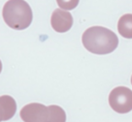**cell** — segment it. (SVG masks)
<instances>
[{"label": "cell", "mask_w": 132, "mask_h": 122, "mask_svg": "<svg viewBox=\"0 0 132 122\" xmlns=\"http://www.w3.org/2000/svg\"><path fill=\"white\" fill-rule=\"evenodd\" d=\"M82 45L94 54H108L118 48L119 38L112 30L102 26L87 28L82 37Z\"/></svg>", "instance_id": "1"}, {"label": "cell", "mask_w": 132, "mask_h": 122, "mask_svg": "<svg viewBox=\"0 0 132 122\" xmlns=\"http://www.w3.org/2000/svg\"><path fill=\"white\" fill-rule=\"evenodd\" d=\"M3 20L9 27L23 30L31 24L32 10L24 0H9L3 7Z\"/></svg>", "instance_id": "2"}, {"label": "cell", "mask_w": 132, "mask_h": 122, "mask_svg": "<svg viewBox=\"0 0 132 122\" xmlns=\"http://www.w3.org/2000/svg\"><path fill=\"white\" fill-rule=\"evenodd\" d=\"M109 104L116 112H129L132 110V90L125 86L114 88L109 95Z\"/></svg>", "instance_id": "3"}, {"label": "cell", "mask_w": 132, "mask_h": 122, "mask_svg": "<svg viewBox=\"0 0 132 122\" xmlns=\"http://www.w3.org/2000/svg\"><path fill=\"white\" fill-rule=\"evenodd\" d=\"M21 117L24 122H47L49 109L39 103H31L21 110Z\"/></svg>", "instance_id": "4"}, {"label": "cell", "mask_w": 132, "mask_h": 122, "mask_svg": "<svg viewBox=\"0 0 132 122\" xmlns=\"http://www.w3.org/2000/svg\"><path fill=\"white\" fill-rule=\"evenodd\" d=\"M51 24L56 32H67L73 25V16L69 12L62 9H55L51 18Z\"/></svg>", "instance_id": "5"}, {"label": "cell", "mask_w": 132, "mask_h": 122, "mask_svg": "<svg viewBox=\"0 0 132 122\" xmlns=\"http://www.w3.org/2000/svg\"><path fill=\"white\" fill-rule=\"evenodd\" d=\"M16 110V104L14 98L9 95L0 97V122L9 120L15 115Z\"/></svg>", "instance_id": "6"}, {"label": "cell", "mask_w": 132, "mask_h": 122, "mask_svg": "<svg viewBox=\"0 0 132 122\" xmlns=\"http://www.w3.org/2000/svg\"><path fill=\"white\" fill-rule=\"evenodd\" d=\"M118 30L123 38L132 39V14H125L119 20Z\"/></svg>", "instance_id": "7"}, {"label": "cell", "mask_w": 132, "mask_h": 122, "mask_svg": "<svg viewBox=\"0 0 132 122\" xmlns=\"http://www.w3.org/2000/svg\"><path fill=\"white\" fill-rule=\"evenodd\" d=\"M49 109V116L47 122H65L66 114L62 108L59 106L52 105L48 107Z\"/></svg>", "instance_id": "8"}, {"label": "cell", "mask_w": 132, "mask_h": 122, "mask_svg": "<svg viewBox=\"0 0 132 122\" xmlns=\"http://www.w3.org/2000/svg\"><path fill=\"white\" fill-rule=\"evenodd\" d=\"M80 0H56L57 5L62 9V10H73L79 4Z\"/></svg>", "instance_id": "9"}, {"label": "cell", "mask_w": 132, "mask_h": 122, "mask_svg": "<svg viewBox=\"0 0 132 122\" xmlns=\"http://www.w3.org/2000/svg\"><path fill=\"white\" fill-rule=\"evenodd\" d=\"M2 71V63H1V60H0V73Z\"/></svg>", "instance_id": "10"}, {"label": "cell", "mask_w": 132, "mask_h": 122, "mask_svg": "<svg viewBox=\"0 0 132 122\" xmlns=\"http://www.w3.org/2000/svg\"><path fill=\"white\" fill-rule=\"evenodd\" d=\"M131 83H132V77H131Z\"/></svg>", "instance_id": "11"}]
</instances>
